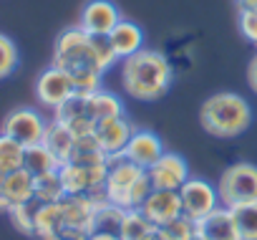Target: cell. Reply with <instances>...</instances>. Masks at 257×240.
I'll return each mask as SVG.
<instances>
[{
  "label": "cell",
  "instance_id": "obj_1",
  "mask_svg": "<svg viewBox=\"0 0 257 240\" xmlns=\"http://www.w3.org/2000/svg\"><path fill=\"white\" fill-rule=\"evenodd\" d=\"M53 66L63 68L76 86V94L91 96L101 89V76L103 71L96 63L93 46H91V33H86L81 26L61 31L53 46Z\"/></svg>",
  "mask_w": 257,
  "mask_h": 240
},
{
  "label": "cell",
  "instance_id": "obj_2",
  "mask_svg": "<svg viewBox=\"0 0 257 240\" xmlns=\"http://www.w3.org/2000/svg\"><path fill=\"white\" fill-rule=\"evenodd\" d=\"M174 71L164 53L142 48L121 61V86L137 101H159L172 86Z\"/></svg>",
  "mask_w": 257,
  "mask_h": 240
},
{
  "label": "cell",
  "instance_id": "obj_3",
  "mask_svg": "<svg viewBox=\"0 0 257 240\" xmlns=\"http://www.w3.org/2000/svg\"><path fill=\"white\" fill-rule=\"evenodd\" d=\"M199 122H202L204 132H209L212 137L232 139L249 129L252 106L244 96H239L234 91H219V94H212L202 104Z\"/></svg>",
  "mask_w": 257,
  "mask_h": 240
},
{
  "label": "cell",
  "instance_id": "obj_4",
  "mask_svg": "<svg viewBox=\"0 0 257 240\" xmlns=\"http://www.w3.org/2000/svg\"><path fill=\"white\" fill-rule=\"evenodd\" d=\"M154 185L147 175V170L137 167L126 157L108 159V172H106V192L108 202L118 205L121 210H139L147 197L152 195Z\"/></svg>",
  "mask_w": 257,
  "mask_h": 240
},
{
  "label": "cell",
  "instance_id": "obj_5",
  "mask_svg": "<svg viewBox=\"0 0 257 240\" xmlns=\"http://www.w3.org/2000/svg\"><path fill=\"white\" fill-rule=\"evenodd\" d=\"M219 202L224 207H237L244 202H257V165L237 162L219 175Z\"/></svg>",
  "mask_w": 257,
  "mask_h": 240
},
{
  "label": "cell",
  "instance_id": "obj_6",
  "mask_svg": "<svg viewBox=\"0 0 257 240\" xmlns=\"http://www.w3.org/2000/svg\"><path fill=\"white\" fill-rule=\"evenodd\" d=\"M179 200H182V215L194 222H199L202 217H207L212 210L219 207L217 187H212L207 180H199V177H189L179 187Z\"/></svg>",
  "mask_w": 257,
  "mask_h": 240
},
{
  "label": "cell",
  "instance_id": "obj_7",
  "mask_svg": "<svg viewBox=\"0 0 257 240\" xmlns=\"http://www.w3.org/2000/svg\"><path fill=\"white\" fill-rule=\"evenodd\" d=\"M46 127L48 122L31 106H18L13 109L6 119H3V134L18 139L23 147H31V144H38L43 142V134H46Z\"/></svg>",
  "mask_w": 257,
  "mask_h": 240
},
{
  "label": "cell",
  "instance_id": "obj_8",
  "mask_svg": "<svg viewBox=\"0 0 257 240\" xmlns=\"http://www.w3.org/2000/svg\"><path fill=\"white\" fill-rule=\"evenodd\" d=\"M76 94V86H73V78L58 68V66H48L38 73L36 78V99L41 106L46 109H58L63 101H68L71 96Z\"/></svg>",
  "mask_w": 257,
  "mask_h": 240
},
{
  "label": "cell",
  "instance_id": "obj_9",
  "mask_svg": "<svg viewBox=\"0 0 257 240\" xmlns=\"http://www.w3.org/2000/svg\"><path fill=\"white\" fill-rule=\"evenodd\" d=\"M134 124L121 114V116H113V119H106V122H98L93 134L98 139V147L101 152L108 157V159H116V157H123L126 152V144L134 134Z\"/></svg>",
  "mask_w": 257,
  "mask_h": 240
},
{
  "label": "cell",
  "instance_id": "obj_10",
  "mask_svg": "<svg viewBox=\"0 0 257 240\" xmlns=\"http://www.w3.org/2000/svg\"><path fill=\"white\" fill-rule=\"evenodd\" d=\"M118 21L121 13L111 0H88L78 16V26L91 36H108L118 26Z\"/></svg>",
  "mask_w": 257,
  "mask_h": 240
},
{
  "label": "cell",
  "instance_id": "obj_11",
  "mask_svg": "<svg viewBox=\"0 0 257 240\" xmlns=\"http://www.w3.org/2000/svg\"><path fill=\"white\" fill-rule=\"evenodd\" d=\"M154 190H179L187 180H189V167L184 162V157L174 154V152H164L159 157V162H154L147 170Z\"/></svg>",
  "mask_w": 257,
  "mask_h": 240
},
{
  "label": "cell",
  "instance_id": "obj_12",
  "mask_svg": "<svg viewBox=\"0 0 257 240\" xmlns=\"http://www.w3.org/2000/svg\"><path fill=\"white\" fill-rule=\"evenodd\" d=\"M56 122L66 124L76 137H83V134H93L96 129V122H93V116H91V109H88V96L83 94H73L68 101H63L56 111Z\"/></svg>",
  "mask_w": 257,
  "mask_h": 240
},
{
  "label": "cell",
  "instance_id": "obj_13",
  "mask_svg": "<svg viewBox=\"0 0 257 240\" xmlns=\"http://www.w3.org/2000/svg\"><path fill=\"white\" fill-rule=\"evenodd\" d=\"M162 154H164V142L152 129H134L132 139L126 144V152H123L128 162H134L142 170H149L154 162H159Z\"/></svg>",
  "mask_w": 257,
  "mask_h": 240
},
{
  "label": "cell",
  "instance_id": "obj_14",
  "mask_svg": "<svg viewBox=\"0 0 257 240\" xmlns=\"http://www.w3.org/2000/svg\"><path fill=\"white\" fill-rule=\"evenodd\" d=\"M157 227L177 220L182 215V200H179V190H152V195L147 197V202L139 207Z\"/></svg>",
  "mask_w": 257,
  "mask_h": 240
},
{
  "label": "cell",
  "instance_id": "obj_15",
  "mask_svg": "<svg viewBox=\"0 0 257 240\" xmlns=\"http://www.w3.org/2000/svg\"><path fill=\"white\" fill-rule=\"evenodd\" d=\"M197 232L204 240H239V230H237L234 215L224 205H219L207 217H202L197 222Z\"/></svg>",
  "mask_w": 257,
  "mask_h": 240
},
{
  "label": "cell",
  "instance_id": "obj_16",
  "mask_svg": "<svg viewBox=\"0 0 257 240\" xmlns=\"http://www.w3.org/2000/svg\"><path fill=\"white\" fill-rule=\"evenodd\" d=\"M61 210H63L66 230H78V232H88L91 235L96 207L91 205L88 197H83V195H66L61 200Z\"/></svg>",
  "mask_w": 257,
  "mask_h": 240
},
{
  "label": "cell",
  "instance_id": "obj_17",
  "mask_svg": "<svg viewBox=\"0 0 257 240\" xmlns=\"http://www.w3.org/2000/svg\"><path fill=\"white\" fill-rule=\"evenodd\" d=\"M108 41L116 51V56L123 61L128 56H134L144 48V31L134 23V21H118V26L108 33Z\"/></svg>",
  "mask_w": 257,
  "mask_h": 240
},
{
  "label": "cell",
  "instance_id": "obj_18",
  "mask_svg": "<svg viewBox=\"0 0 257 240\" xmlns=\"http://www.w3.org/2000/svg\"><path fill=\"white\" fill-rule=\"evenodd\" d=\"M43 144L58 157V162L61 165H66L68 159H71V154H73V147H76V134L66 127V124H61V122H48V127H46V134H43Z\"/></svg>",
  "mask_w": 257,
  "mask_h": 240
},
{
  "label": "cell",
  "instance_id": "obj_19",
  "mask_svg": "<svg viewBox=\"0 0 257 240\" xmlns=\"http://www.w3.org/2000/svg\"><path fill=\"white\" fill-rule=\"evenodd\" d=\"M33 197H36V177L31 172H26L21 167V170L6 175V200L11 207L31 202Z\"/></svg>",
  "mask_w": 257,
  "mask_h": 240
},
{
  "label": "cell",
  "instance_id": "obj_20",
  "mask_svg": "<svg viewBox=\"0 0 257 240\" xmlns=\"http://www.w3.org/2000/svg\"><path fill=\"white\" fill-rule=\"evenodd\" d=\"M23 170L31 172L33 177H41V175H48V172H58V170H61V162H58V157H56L43 142H38V144L26 147Z\"/></svg>",
  "mask_w": 257,
  "mask_h": 240
},
{
  "label": "cell",
  "instance_id": "obj_21",
  "mask_svg": "<svg viewBox=\"0 0 257 240\" xmlns=\"http://www.w3.org/2000/svg\"><path fill=\"white\" fill-rule=\"evenodd\" d=\"M63 230H66V220H63L61 202H43L36 217V235L41 240H56Z\"/></svg>",
  "mask_w": 257,
  "mask_h": 240
},
{
  "label": "cell",
  "instance_id": "obj_22",
  "mask_svg": "<svg viewBox=\"0 0 257 240\" xmlns=\"http://www.w3.org/2000/svg\"><path fill=\"white\" fill-rule=\"evenodd\" d=\"M157 235V225L142 210H126L118 237L121 240H152Z\"/></svg>",
  "mask_w": 257,
  "mask_h": 240
},
{
  "label": "cell",
  "instance_id": "obj_23",
  "mask_svg": "<svg viewBox=\"0 0 257 240\" xmlns=\"http://www.w3.org/2000/svg\"><path fill=\"white\" fill-rule=\"evenodd\" d=\"M88 109H91V116H93L96 124L123 114V104L118 101V96L111 94V91H103V89H98L96 94L88 96Z\"/></svg>",
  "mask_w": 257,
  "mask_h": 240
},
{
  "label": "cell",
  "instance_id": "obj_24",
  "mask_svg": "<svg viewBox=\"0 0 257 240\" xmlns=\"http://www.w3.org/2000/svg\"><path fill=\"white\" fill-rule=\"evenodd\" d=\"M23 154H26V147L18 139L0 132V172L8 175V172L21 170L23 167Z\"/></svg>",
  "mask_w": 257,
  "mask_h": 240
},
{
  "label": "cell",
  "instance_id": "obj_25",
  "mask_svg": "<svg viewBox=\"0 0 257 240\" xmlns=\"http://www.w3.org/2000/svg\"><path fill=\"white\" fill-rule=\"evenodd\" d=\"M123 215H126V210H121L118 205H111V202L103 205V207H96L91 232H113V235H118Z\"/></svg>",
  "mask_w": 257,
  "mask_h": 240
},
{
  "label": "cell",
  "instance_id": "obj_26",
  "mask_svg": "<svg viewBox=\"0 0 257 240\" xmlns=\"http://www.w3.org/2000/svg\"><path fill=\"white\" fill-rule=\"evenodd\" d=\"M41 200H31V202H23V205H16L8 210L16 230H21L23 235H36V217H38V210H41Z\"/></svg>",
  "mask_w": 257,
  "mask_h": 240
},
{
  "label": "cell",
  "instance_id": "obj_27",
  "mask_svg": "<svg viewBox=\"0 0 257 240\" xmlns=\"http://www.w3.org/2000/svg\"><path fill=\"white\" fill-rule=\"evenodd\" d=\"M239 230V240H257V202H244L229 207Z\"/></svg>",
  "mask_w": 257,
  "mask_h": 240
},
{
  "label": "cell",
  "instance_id": "obj_28",
  "mask_svg": "<svg viewBox=\"0 0 257 240\" xmlns=\"http://www.w3.org/2000/svg\"><path fill=\"white\" fill-rule=\"evenodd\" d=\"M66 197V187L58 172H48L36 177V200L41 202H61Z\"/></svg>",
  "mask_w": 257,
  "mask_h": 240
},
{
  "label": "cell",
  "instance_id": "obj_29",
  "mask_svg": "<svg viewBox=\"0 0 257 240\" xmlns=\"http://www.w3.org/2000/svg\"><path fill=\"white\" fill-rule=\"evenodd\" d=\"M157 232H159L162 240H192L197 235V222L184 217V215H179L177 220L157 227Z\"/></svg>",
  "mask_w": 257,
  "mask_h": 240
},
{
  "label": "cell",
  "instance_id": "obj_30",
  "mask_svg": "<svg viewBox=\"0 0 257 240\" xmlns=\"http://www.w3.org/2000/svg\"><path fill=\"white\" fill-rule=\"evenodd\" d=\"M16 68H18V46L6 33H0V81L8 78Z\"/></svg>",
  "mask_w": 257,
  "mask_h": 240
},
{
  "label": "cell",
  "instance_id": "obj_31",
  "mask_svg": "<svg viewBox=\"0 0 257 240\" xmlns=\"http://www.w3.org/2000/svg\"><path fill=\"white\" fill-rule=\"evenodd\" d=\"M91 46H93V56H96V63H98L101 71H108L118 61L108 36H91Z\"/></svg>",
  "mask_w": 257,
  "mask_h": 240
},
{
  "label": "cell",
  "instance_id": "obj_32",
  "mask_svg": "<svg viewBox=\"0 0 257 240\" xmlns=\"http://www.w3.org/2000/svg\"><path fill=\"white\" fill-rule=\"evenodd\" d=\"M239 33H242L252 46H257V8L239 11Z\"/></svg>",
  "mask_w": 257,
  "mask_h": 240
},
{
  "label": "cell",
  "instance_id": "obj_33",
  "mask_svg": "<svg viewBox=\"0 0 257 240\" xmlns=\"http://www.w3.org/2000/svg\"><path fill=\"white\" fill-rule=\"evenodd\" d=\"M247 84H249V89L257 94V53H254L252 61L247 63Z\"/></svg>",
  "mask_w": 257,
  "mask_h": 240
},
{
  "label": "cell",
  "instance_id": "obj_34",
  "mask_svg": "<svg viewBox=\"0 0 257 240\" xmlns=\"http://www.w3.org/2000/svg\"><path fill=\"white\" fill-rule=\"evenodd\" d=\"M11 205L6 200V172H0V212H8Z\"/></svg>",
  "mask_w": 257,
  "mask_h": 240
},
{
  "label": "cell",
  "instance_id": "obj_35",
  "mask_svg": "<svg viewBox=\"0 0 257 240\" xmlns=\"http://www.w3.org/2000/svg\"><path fill=\"white\" fill-rule=\"evenodd\" d=\"M56 240H88V232H78V230H63Z\"/></svg>",
  "mask_w": 257,
  "mask_h": 240
},
{
  "label": "cell",
  "instance_id": "obj_36",
  "mask_svg": "<svg viewBox=\"0 0 257 240\" xmlns=\"http://www.w3.org/2000/svg\"><path fill=\"white\" fill-rule=\"evenodd\" d=\"M88 240H121V237L113 235V232H91Z\"/></svg>",
  "mask_w": 257,
  "mask_h": 240
},
{
  "label": "cell",
  "instance_id": "obj_37",
  "mask_svg": "<svg viewBox=\"0 0 257 240\" xmlns=\"http://www.w3.org/2000/svg\"><path fill=\"white\" fill-rule=\"evenodd\" d=\"M239 11H249V8H257V0H234Z\"/></svg>",
  "mask_w": 257,
  "mask_h": 240
},
{
  "label": "cell",
  "instance_id": "obj_38",
  "mask_svg": "<svg viewBox=\"0 0 257 240\" xmlns=\"http://www.w3.org/2000/svg\"><path fill=\"white\" fill-rule=\"evenodd\" d=\"M192 240H204V237H202V235H199V232H197V235H194V237H192Z\"/></svg>",
  "mask_w": 257,
  "mask_h": 240
},
{
  "label": "cell",
  "instance_id": "obj_39",
  "mask_svg": "<svg viewBox=\"0 0 257 240\" xmlns=\"http://www.w3.org/2000/svg\"><path fill=\"white\" fill-rule=\"evenodd\" d=\"M152 240H162V237H159V232H157V235H154V237H152Z\"/></svg>",
  "mask_w": 257,
  "mask_h": 240
}]
</instances>
